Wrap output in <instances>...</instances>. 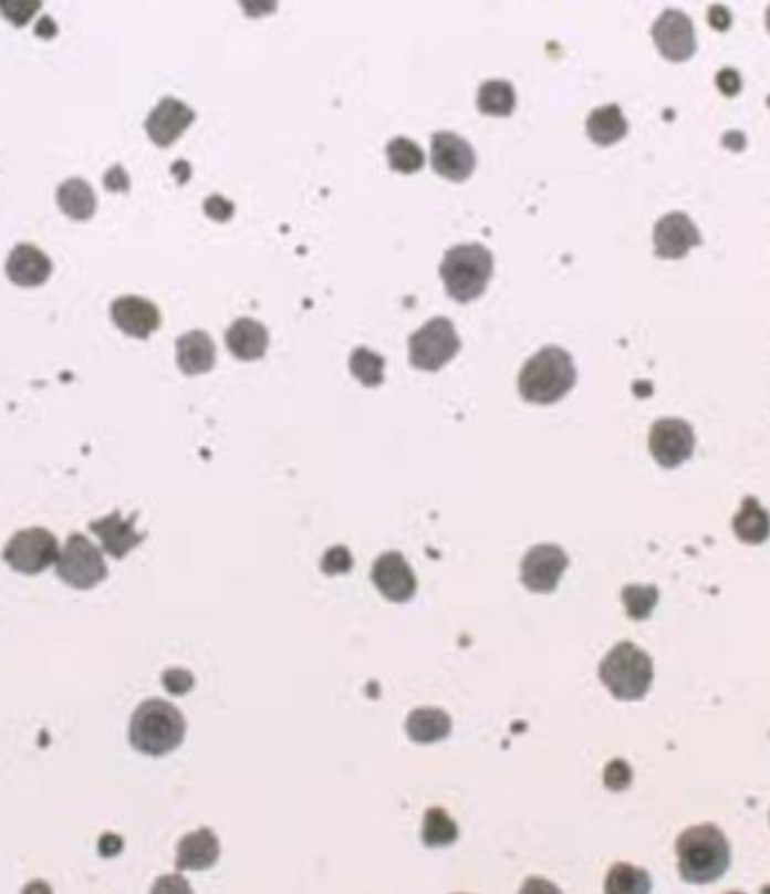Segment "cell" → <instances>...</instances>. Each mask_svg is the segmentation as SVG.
<instances>
[{"label":"cell","mask_w":770,"mask_h":894,"mask_svg":"<svg viewBox=\"0 0 770 894\" xmlns=\"http://www.w3.org/2000/svg\"><path fill=\"white\" fill-rule=\"evenodd\" d=\"M136 519H138V512H134L128 519H122L119 509H115V512H111L106 519L93 521L89 526V530L102 541V548L108 557L124 559L128 552L136 550L147 539L145 532L136 530Z\"/></svg>","instance_id":"cell-17"},{"label":"cell","mask_w":770,"mask_h":894,"mask_svg":"<svg viewBox=\"0 0 770 894\" xmlns=\"http://www.w3.org/2000/svg\"><path fill=\"white\" fill-rule=\"evenodd\" d=\"M460 836L458 822L444 809H428L422 822V841L426 848H448Z\"/></svg>","instance_id":"cell-27"},{"label":"cell","mask_w":770,"mask_h":894,"mask_svg":"<svg viewBox=\"0 0 770 894\" xmlns=\"http://www.w3.org/2000/svg\"><path fill=\"white\" fill-rule=\"evenodd\" d=\"M56 206L75 221H89L97 210V197L84 178H69L56 187Z\"/></svg>","instance_id":"cell-22"},{"label":"cell","mask_w":770,"mask_h":894,"mask_svg":"<svg viewBox=\"0 0 770 894\" xmlns=\"http://www.w3.org/2000/svg\"><path fill=\"white\" fill-rule=\"evenodd\" d=\"M176 363L183 374L199 376L215 367L217 363V347L215 341L201 332H187L176 341Z\"/></svg>","instance_id":"cell-20"},{"label":"cell","mask_w":770,"mask_h":894,"mask_svg":"<svg viewBox=\"0 0 770 894\" xmlns=\"http://www.w3.org/2000/svg\"><path fill=\"white\" fill-rule=\"evenodd\" d=\"M570 559L563 548L543 543L528 550L521 563V582L532 593H554Z\"/></svg>","instance_id":"cell-9"},{"label":"cell","mask_w":770,"mask_h":894,"mask_svg":"<svg viewBox=\"0 0 770 894\" xmlns=\"http://www.w3.org/2000/svg\"><path fill=\"white\" fill-rule=\"evenodd\" d=\"M56 578L77 591H91L108 578V568L102 550L91 543L82 532H73L59 552Z\"/></svg>","instance_id":"cell-6"},{"label":"cell","mask_w":770,"mask_h":894,"mask_svg":"<svg viewBox=\"0 0 770 894\" xmlns=\"http://www.w3.org/2000/svg\"><path fill=\"white\" fill-rule=\"evenodd\" d=\"M350 370L358 378L361 386L365 388H376L383 383V370L385 361L381 354L367 350V347H356L350 356Z\"/></svg>","instance_id":"cell-31"},{"label":"cell","mask_w":770,"mask_h":894,"mask_svg":"<svg viewBox=\"0 0 770 894\" xmlns=\"http://www.w3.org/2000/svg\"><path fill=\"white\" fill-rule=\"evenodd\" d=\"M696 437L683 419H658L649 433V451L663 469H676L694 454Z\"/></svg>","instance_id":"cell-10"},{"label":"cell","mask_w":770,"mask_h":894,"mask_svg":"<svg viewBox=\"0 0 770 894\" xmlns=\"http://www.w3.org/2000/svg\"><path fill=\"white\" fill-rule=\"evenodd\" d=\"M191 122H195V111L185 102L176 97H163L147 115L145 132L154 145L169 147L189 129Z\"/></svg>","instance_id":"cell-15"},{"label":"cell","mask_w":770,"mask_h":894,"mask_svg":"<svg viewBox=\"0 0 770 894\" xmlns=\"http://www.w3.org/2000/svg\"><path fill=\"white\" fill-rule=\"evenodd\" d=\"M628 132V122L617 104L595 108L586 119V134L600 147L617 145Z\"/></svg>","instance_id":"cell-23"},{"label":"cell","mask_w":770,"mask_h":894,"mask_svg":"<svg viewBox=\"0 0 770 894\" xmlns=\"http://www.w3.org/2000/svg\"><path fill=\"white\" fill-rule=\"evenodd\" d=\"M385 158H388L391 169L399 174H415L424 167V152L410 138H395L385 147Z\"/></svg>","instance_id":"cell-30"},{"label":"cell","mask_w":770,"mask_h":894,"mask_svg":"<svg viewBox=\"0 0 770 894\" xmlns=\"http://www.w3.org/2000/svg\"><path fill=\"white\" fill-rule=\"evenodd\" d=\"M59 559L56 537L45 528H28L17 532L6 550L3 561L21 574H41Z\"/></svg>","instance_id":"cell-8"},{"label":"cell","mask_w":770,"mask_h":894,"mask_svg":"<svg viewBox=\"0 0 770 894\" xmlns=\"http://www.w3.org/2000/svg\"><path fill=\"white\" fill-rule=\"evenodd\" d=\"M6 271L14 284L32 289V287H41L48 282V278L52 273V262L41 248L32 246V243H19L10 252Z\"/></svg>","instance_id":"cell-18"},{"label":"cell","mask_w":770,"mask_h":894,"mask_svg":"<svg viewBox=\"0 0 770 894\" xmlns=\"http://www.w3.org/2000/svg\"><path fill=\"white\" fill-rule=\"evenodd\" d=\"M221 843L212 829L204 827L199 832H191L180 839L176 848V870H208L219 861Z\"/></svg>","instance_id":"cell-19"},{"label":"cell","mask_w":770,"mask_h":894,"mask_svg":"<svg viewBox=\"0 0 770 894\" xmlns=\"http://www.w3.org/2000/svg\"><path fill=\"white\" fill-rule=\"evenodd\" d=\"M370 580L372 584L378 589V593L397 604L410 602L417 593V578L410 568V563L406 561V557L397 550L393 552H383L370 572Z\"/></svg>","instance_id":"cell-11"},{"label":"cell","mask_w":770,"mask_h":894,"mask_svg":"<svg viewBox=\"0 0 770 894\" xmlns=\"http://www.w3.org/2000/svg\"><path fill=\"white\" fill-rule=\"evenodd\" d=\"M768 108H770V97H768Z\"/></svg>","instance_id":"cell-38"},{"label":"cell","mask_w":770,"mask_h":894,"mask_svg":"<svg viewBox=\"0 0 770 894\" xmlns=\"http://www.w3.org/2000/svg\"><path fill=\"white\" fill-rule=\"evenodd\" d=\"M600 678L615 698L637 700L652 689L654 661L633 643H620L602 661Z\"/></svg>","instance_id":"cell-5"},{"label":"cell","mask_w":770,"mask_h":894,"mask_svg":"<svg viewBox=\"0 0 770 894\" xmlns=\"http://www.w3.org/2000/svg\"><path fill=\"white\" fill-rule=\"evenodd\" d=\"M239 8L248 19H264L278 10V0H239Z\"/></svg>","instance_id":"cell-36"},{"label":"cell","mask_w":770,"mask_h":894,"mask_svg":"<svg viewBox=\"0 0 770 894\" xmlns=\"http://www.w3.org/2000/svg\"><path fill=\"white\" fill-rule=\"evenodd\" d=\"M226 345L237 361H260L269 350V332L252 318H239L226 332Z\"/></svg>","instance_id":"cell-21"},{"label":"cell","mask_w":770,"mask_h":894,"mask_svg":"<svg viewBox=\"0 0 770 894\" xmlns=\"http://www.w3.org/2000/svg\"><path fill=\"white\" fill-rule=\"evenodd\" d=\"M732 530L741 543L761 545L770 537V514L757 498L748 496L743 498L739 514L732 519Z\"/></svg>","instance_id":"cell-25"},{"label":"cell","mask_w":770,"mask_h":894,"mask_svg":"<svg viewBox=\"0 0 770 894\" xmlns=\"http://www.w3.org/2000/svg\"><path fill=\"white\" fill-rule=\"evenodd\" d=\"M660 600V591L656 586H642V584H631L622 589V602L626 609V615L631 620H649L656 604Z\"/></svg>","instance_id":"cell-29"},{"label":"cell","mask_w":770,"mask_h":894,"mask_svg":"<svg viewBox=\"0 0 770 894\" xmlns=\"http://www.w3.org/2000/svg\"><path fill=\"white\" fill-rule=\"evenodd\" d=\"M654 43L658 52L674 63L689 61L696 54V32L694 23L680 10H665L652 28Z\"/></svg>","instance_id":"cell-13"},{"label":"cell","mask_w":770,"mask_h":894,"mask_svg":"<svg viewBox=\"0 0 770 894\" xmlns=\"http://www.w3.org/2000/svg\"><path fill=\"white\" fill-rule=\"evenodd\" d=\"M576 383V367L572 356L561 347L539 350L519 374V393L530 404H556Z\"/></svg>","instance_id":"cell-2"},{"label":"cell","mask_w":770,"mask_h":894,"mask_svg":"<svg viewBox=\"0 0 770 894\" xmlns=\"http://www.w3.org/2000/svg\"><path fill=\"white\" fill-rule=\"evenodd\" d=\"M185 739V717L167 700L152 698L134 713L128 741L149 757H163L176 750Z\"/></svg>","instance_id":"cell-3"},{"label":"cell","mask_w":770,"mask_h":894,"mask_svg":"<svg viewBox=\"0 0 770 894\" xmlns=\"http://www.w3.org/2000/svg\"><path fill=\"white\" fill-rule=\"evenodd\" d=\"M352 568H354V559L345 545H336V548L327 550L323 557V563H320V570H323L325 574H332V578L334 574H345Z\"/></svg>","instance_id":"cell-33"},{"label":"cell","mask_w":770,"mask_h":894,"mask_svg":"<svg viewBox=\"0 0 770 894\" xmlns=\"http://www.w3.org/2000/svg\"><path fill=\"white\" fill-rule=\"evenodd\" d=\"M696 246H700V232L683 212L663 217L654 228V250L663 260H683Z\"/></svg>","instance_id":"cell-16"},{"label":"cell","mask_w":770,"mask_h":894,"mask_svg":"<svg viewBox=\"0 0 770 894\" xmlns=\"http://www.w3.org/2000/svg\"><path fill=\"white\" fill-rule=\"evenodd\" d=\"M460 352V336L448 318H433L419 328L408 341V356L413 367L422 372H437L451 363Z\"/></svg>","instance_id":"cell-7"},{"label":"cell","mask_w":770,"mask_h":894,"mask_svg":"<svg viewBox=\"0 0 770 894\" xmlns=\"http://www.w3.org/2000/svg\"><path fill=\"white\" fill-rule=\"evenodd\" d=\"M41 10V0H0V14L14 28H25Z\"/></svg>","instance_id":"cell-32"},{"label":"cell","mask_w":770,"mask_h":894,"mask_svg":"<svg viewBox=\"0 0 770 894\" xmlns=\"http://www.w3.org/2000/svg\"><path fill=\"white\" fill-rule=\"evenodd\" d=\"M111 321L126 336L145 341L160 328V311L147 298L122 295L111 304Z\"/></svg>","instance_id":"cell-14"},{"label":"cell","mask_w":770,"mask_h":894,"mask_svg":"<svg viewBox=\"0 0 770 894\" xmlns=\"http://www.w3.org/2000/svg\"><path fill=\"white\" fill-rule=\"evenodd\" d=\"M476 106L491 117H507L517 108V91L504 80H489L478 89Z\"/></svg>","instance_id":"cell-26"},{"label":"cell","mask_w":770,"mask_h":894,"mask_svg":"<svg viewBox=\"0 0 770 894\" xmlns=\"http://www.w3.org/2000/svg\"><path fill=\"white\" fill-rule=\"evenodd\" d=\"M430 163L437 176L462 183L476 169V152L458 134L437 132L430 138Z\"/></svg>","instance_id":"cell-12"},{"label":"cell","mask_w":770,"mask_h":894,"mask_svg":"<svg viewBox=\"0 0 770 894\" xmlns=\"http://www.w3.org/2000/svg\"><path fill=\"white\" fill-rule=\"evenodd\" d=\"M163 683L169 694H185L191 689V685H195V678H191V674L185 669H169L163 674Z\"/></svg>","instance_id":"cell-35"},{"label":"cell","mask_w":770,"mask_h":894,"mask_svg":"<svg viewBox=\"0 0 770 894\" xmlns=\"http://www.w3.org/2000/svg\"><path fill=\"white\" fill-rule=\"evenodd\" d=\"M766 28H768V32H770V8H768V12H766Z\"/></svg>","instance_id":"cell-37"},{"label":"cell","mask_w":770,"mask_h":894,"mask_svg":"<svg viewBox=\"0 0 770 894\" xmlns=\"http://www.w3.org/2000/svg\"><path fill=\"white\" fill-rule=\"evenodd\" d=\"M633 782V771L624 759H613L604 771V784L611 791H624Z\"/></svg>","instance_id":"cell-34"},{"label":"cell","mask_w":770,"mask_h":894,"mask_svg":"<svg viewBox=\"0 0 770 894\" xmlns=\"http://www.w3.org/2000/svg\"><path fill=\"white\" fill-rule=\"evenodd\" d=\"M493 254L480 243H460L446 250L439 276L446 293L460 304L478 300L491 280Z\"/></svg>","instance_id":"cell-4"},{"label":"cell","mask_w":770,"mask_h":894,"mask_svg":"<svg viewBox=\"0 0 770 894\" xmlns=\"http://www.w3.org/2000/svg\"><path fill=\"white\" fill-rule=\"evenodd\" d=\"M649 890H652L649 874L628 863L613 865L606 876V892H611V894H637V892H649Z\"/></svg>","instance_id":"cell-28"},{"label":"cell","mask_w":770,"mask_h":894,"mask_svg":"<svg viewBox=\"0 0 770 894\" xmlns=\"http://www.w3.org/2000/svg\"><path fill=\"white\" fill-rule=\"evenodd\" d=\"M676 854L680 876L694 885L715 883L730 867V843L715 824L685 829L676 841Z\"/></svg>","instance_id":"cell-1"},{"label":"cell","mask_w":770,"mask_h":894,"mask_svg":"<svg viewBox=\"0 0 770 894\" xmlns=\"http://www.w3.org/2000/svg\"><path fill=\"white\" fill-rule=\"evenodd\" d=\"M454 730V721L439 708L413 710L406 719V732L415 744L444 741Z\"/></svg>","instance_id":"cell-24"}]
</instances>
